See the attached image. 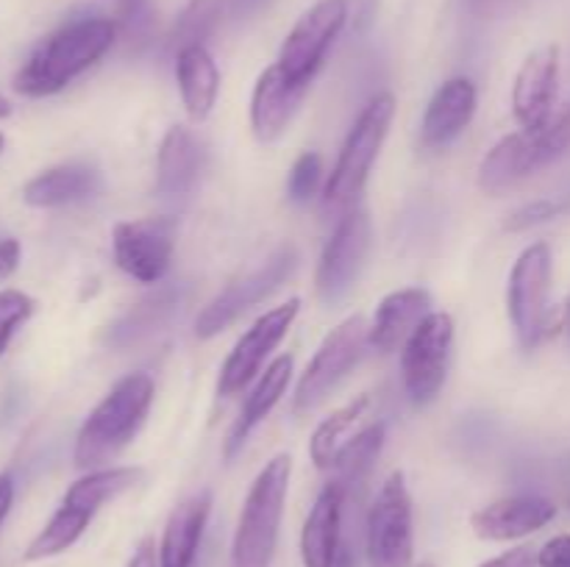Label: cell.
<instances>
[{
    "mask_svg": "<svg viewBox=\"0 0 570 567\" xmlns=\"http://www.w3.org/2000/svg\"><path fill=\"white\" fill-rule=\"evenodd\" d=\"M117 42V22L106 17H87L61 26L37 44L20 72L14 89L26 98H48L61 92L72 78L98 64Z\"/></svg>",
    "mask_w": 570,
    "mask_h": 567,
    "instance_id": "6da1fadb",
    "label": "cell"
},
{
    "mask_svg": "<svg viewBox=\"0 0 570 567\" xmlns=\"http://www.w3.org/2000/svg\"><path fill=\"white\" fill-rule=\"evenodd\" d=\"M150 404H154V378L148 372H131L120 378L78 428L76 448H72V461L78 470H100L115 456H120L142 428Z\"/></svg>",
    "mask_w": 570,
    "mask_h": 567,
    "instance_id": "7a4b0ae2",
    "label": "cell"
},
{
    "mask_svg": "<svg viewBox=\"0 0 570 567\" xmlns=\"http://www.w3.org/2000/svg\"><path fill=\"white\" fill-rule=\"evenodd\" d=\"M293 459L278 454L254 478L232 539V567H271L278 548Z\"/></svg>",
    "mask_w": 570,
    "mask_h": 567,
    "instance_id": "3957f363",
    "label": "cell"
},
{
    "mask_svg": "<svg viewBox=\"0 0 570 567\" xmlns=\"http://www.w3.org/2000/svg\"><path fill=\"white\" fill-rule=\"evenodd\" d=\"M570 150V98L538 131L507 133L488 150L479 165V189L501 195L523 178L554 165Z\"/></svg>",
    "mask_w": 570,
    "mask_h": 567,
    "instance_id": "277c9868",
    "label": "cell"
},
{
    "mask_svg": "<svg viewBox=\"0 0 570 567\" xmlns=\"http://www.w3.org/2000/svg\"><path fill=\"white\" fill-rule=\"evenodd\" d=\"M395 117V98L390 92L376 94L371 103L356 117L354 128L340 148L337 165L328 172L323 183V209L332 215H345L360 200L371 176L373 161L379 159L384 139H387L390 122Z\"/></svg>",
    "mask_w": 570,
    "mask_h": 567,
    "instance_id": "5b68a950",
    "label": "cell"
},
{
    "mask_svg": "<svg viewBox=\"0 0 570 567\" xmlns=\"http://www.w3.org/2000/svg\"><path fill=\"white\" fill-rule=\"evenodd\" d=\"M551 276H554V256L546 242L523 248L512 265L510 281H507V311L523 348H534L557 328H566L562 311L554 315L549 309Z\"/></svg>",
    "mask_w": 570,
    "mask_h": 567,
    "instance_id": "8992f818",
    "label": "cell"
},
{
    "mask_svg": "<svg viewBox=\"0 0 570 567\" xmlns=\"http://www.w3.org/2000/svg\"><path fill=\"white\" fill-rule=\"evenodd\" d=\"M367 567L415 565V531H412V495L404 472H390L379 487L365 520Z\"/></svg>",
    "mask_w": 570,
    "mask_h": 567,
    "instance_id": "52a82bcc",
    "label": "cell"
},
{
    "mask_svg": "<svg viewBox=\"0 0 570 567\" xmlns=\"http://www.w3.org/2000/svg\"><path fill=\"white\" fill-rule=\"evenodd\" d=\"M367 331H371V326L365 322V317L354 315L340 322L337 328H332V334H326L321 348L306 365L304 376L298 378L293 398L295 415H309L312 409H317L328 398V392L360 365L365 350L371 348Z\"/></svg>",
    "mask_w": 570,
    "mask_h": 567,
    "instance_id": "ba28073f",
    "label": "cell"
},
{
    "mask_svg": "<svg viewBox=\"0 0 570 567\" xmlns=\"http://www.w3.org/2000/svg\"><path fill=\"white\" fill-rule=\"evenodd\" d=\"M451 348H454V320L445 311H429L421 326L401 348V376L404 389L415 406L432 404L449 376Z\"/></svg>",
    "mask_w": 570,
    "mask_h": 567,
    "instance_id": "9c48e42d",
    "label": "cell"
},
{
    "mask_svg": "<svg viewBox=\"0 0 570 567\" xmlns=\"http://www.w3.org/2000/svg\"><path fill=\"white\" fill-rule=\"evenodd\" d=\"M295 267H298V248H295V245H282L259 270L248 272V276L228 284L217 298H212L209 304L204 306V311H200L198 320H195V334H198V339H212L220 331H226L237 317H243L245 311L254 309L256 304L271 298V295L293 276Z\"/></svg>",
    "mask_w": 570,
    "mask_h": 567,
    "instance_id": "30bf717a",
    "label": "cell"
},
{
    "mask_svg": "<svg viewBox=\"0 0 570 567\" xmlns=\"http://www.w3.org/2000/svg\"><path fill=\"white\" fill-rule=\"evenodd\" d=\"M348 20V0H317L282 42L276 67L298 87H309L328 48Z\"/></svg>",
    "mask_w": 570,
    "mask_h": 567,
    "instance_id": "8fae6325",
    "label": "cell"
},
{
    "mask_svg": "<svg viewBox=\"0 0 570 567\" xmlns=\"http://www.w3.org/2000/svg\"><path fill=\"white\" fill-rule=\"evenodd\" d=\"M176 231L173 217L117 222L111 231V253L117 267L139 284H159L173 265Z\"/></svg>",
    "mask_w": 570,
    "mask_h": 567,
    "instance_id": "7c38bea8",
    "label": "cell"
},
{
    "mask_svg": "<svg viewBox=\"0 0 570 567\" xmlns=\"http://www.w3.org/2000/svg\"><path fill=\"white\" fill-rule=\"evenodd\" d=\"M371 215H367L365 206L354 203L337 220L326 248H323L321 261H317V295L326 304H334L354 287L356 276L367 259V250H371Z\"/></svg>",
    "mask_w": 570,
    "mask_h": 567,
    "instance_id": "4fadbf2b",
    "label": "cell"
},
{
    "mask_svg": "<svg viewBox=\"0 0 570 567\" xmlns=\"http://www.w3.org/2000/svg\"><path fill=\"white\" fill-rule=\"evenodd\" d=\"M298 311L301 300L289 298L284 306L265 311V315L237 339L232 354L223 361L220 378H217V392H220L223 398H232V395L243 392V389L259 376L262 367H265V359L273 354V348L287 337Z\"/></svg>",
    "mask_w": 570,
    "mask_h": 567,
    "instance_id": "5bb4252c",
    "label": "cell"
},
{
    "mask_svg": "<svg viewBox=\"0 0 570 567\" xmlns=\"http://www.w3.org/2000/svg\"><path fill=\"white\" fill-rule=\"evenodd\" d=\"M557 83H560V48L543 44L532 50L512 83V115L523 131H538L551 120Z\"/></svg>",
    "mask_w": 570,
    "mask_h": 567,
    "instance_id": "9a60e30c",
    "label": "cell"
},
{
    "mask_svg": "<svg viewBox=\"0 0 570 567\" xmlns=\"http://www.w3.org/2000/svg\"><path fill=\"white\" fill-rule=\"evenodd\" d=\"M554 517V500L543 498V495H512V498L493 500V504L473 511L471 526L476 537L490 539V543H510V539H521L540 531Z\"/></svg>",
    "mask_w": 570,
    "mask_h": 567,
    "instance_id": "2e32d148",
    "label": "cell"
},
{
    "mask_svg": "<svg viewBox=\"0 0 570 567\" xmlns=\"http://www.w3.org/2000/svg\"><path fill=\"white\" fill-rule=\"evenodd\" d=\"M476 83L471 78H449L429 100L426 115H423L421 122V142L432 150L454 142L471 126L473 115H476Z\"/></svg>",
    "mask_w": 570,
    "mask_h": 567,
    "instance_id": "e0dca14e",
    "label": "cell"
},
{
    "mask_svg": "<svg viewBox=\"0 0 570 567\" xmlns=\"http://www.w3.org/2000/svg\"><path fill=\"white\" fill-rule=\"evenodd\" d=\"M345 489L328 481L301 528V559L304 567H334L343 550V506Z\"/></svg>",
    "mask_w": 570,
    "mask_h": 567,
    "instance_id": "ac0fdd59",
    "label": "cell"
},
{
    "mask_svg": "<svg viewBox=\"0 0 570 567\" xmlns=\"http://www.w3.org/2000/svg\"><path fill=\"white\" fill-rule=\"evenodd\" d=\"M184 304V289L178 284H165V287H156L154 292H148L145 298H139L126 315L117 317L111 322V328L106 331V345L115 350L134 348V345L145 342V339L156 337L159 331H165L173 322V317L178 315Z\"/></svg>",
    "mask_w": 570,
    "mask_h": 567,
    "instance_id": "d6986e66",
    "label": "cell"
},
{
    "mask_svg": "<svg viewBox=\"0 0 570 567\" xmlns=\"http://www.w3.org/2000/svg\"><path fill=\"white\" fill-rule=\"evenodd\" d=\"M306 87L289 81L276 64L267 67L256 78L254 94H250V128L259 142H276L287 131Z\"/></svg>",
    "mask_w": 570,
    "mask_h": 567,
    "instance_id": "ffe728a7",
    "label": "cell"
},
{
    "mask_svg": "<svg viewBox=\"0 0 570 567\" xmlns=\"http://www.w3.org/2000/svg\"><path fill=\"white\" fill-rule=\"evenodd\" d=\"M429 306H432V295L421 287L395 289L387 298H382V304L376 306V315H373L371 331H367L371 348L379 354H393V350L404 348L410 334L432 311Z\"/></svg>",
    "mask_w": 570,
    "mask_h": 567,
    "instance_id": "44dd1931",
    "label": "cell"
},
{
    "mask_svg": "<svg viewBox=\"0 0 570 567\" xmlns=\"http://www.w3.org/2000/svg\"><path fill=\"white\" fill-rule=\"evenodd\" d=\"M212 515V493H200L184 498L170 511L165 523V534L159 543V567H193L198 556L200 539H204L206 523Z\"/></svg>",
    "mask_w": 570,
    "mask_h": 567,
    "instance_id": "7402d4cb",
    "label": "cell"
},
{
    "mask_svg": "<svg viewBox=\"0 0 570 567\" xmlns=\"http://www.w3.org/2000/svg\"><path fill=\"white\" fill-rule=\"evenodd\" d=\"M104 178L100 170L83 161H67L50 170H42L22 187V200L33 209H56V206H70L78 200H87L100 192Z\"/></svg>",
    "mask_w": 570,
    "mask_h": 567,
    "instance_id": "603a6c76",
    "label": "cell"
},
{
    "mask_svg": "<svg viewBox=\"0 0 570 567\" xmlns=\"http://www.w3.org/2000/svg\"><path fill=\"white\" fill-rule=\"evenodd\" d=\"M204 170V148L184 126L167 128L156 153V192L165 198H181L198 183Z\"/></svg>",
    "mask_w": 570,
    "mask_h": 567,
    "instance_id": "cb8c5ba5",
    "label": "cell"
},
{
    "mask_svg": "<svg viewBox=\"0 0 570 567\" xmlns=\"http://www.w3.org/2000/svg\"><path fill=\"white\" fill-rule=\"evenodd\" d=\"M176 78L184 109L195 122L206 120L220 92V70L204 44H187L176 53Z\"/></svg>",
    "mask_w": 570,
    "mask_h": 567,
    "instance_id": "d4e9b609",
    "label": "cell"
},
{
    "mask_svg": "<svg viewBox=\"0 0 570 567\" xmlns=\"http://www.w3.org/2000/svg\"><path fill=\"white\" fill-rule=\"evenodd\" d=\"M293 356L284 354L278 359H273L271 365L265 367V372L259 376L256 387L250 389V395L245 398L243 409H239L237 422H234L232 434H228V442H226V456L232 459L239 448H243L245 439L250 437L256 426L265 420L267 415L273 411V406L282 400V395L287 392V384L293 378Z\"/></svg>",
    "mask_w": 570,
    "mask_h": 567,
    "instance_id": "484cf974",
    "label": "cell"
},
{
    "mask_svg": "<svg viewBox=\"0 0 570 567\" xmlns=\"http://www.w3.org/2000/svg\"><path fill=\"white\" fill-rule=\"evenodd\" d=\"M384 434H387V428H384V422H373V426L362 428L356 437L345 439L343 448L334 454L332 465H328L326 472H332V478L328 481L337 484V487L345 489V495L351 493V487H356V484H362L367 478V472H371L373 461L379 459V454H382L384 448Z\"/></svg>",
    "mask_w": 570,
    "mask_h": 567,
    "instance_id": "4316f807",
    "label": "cell"
},
{
    "mask_svg": "<svg viewBox=\"0 0 570 567\" xmlns=\"http://www.w3.org/2000/svg\"><path fill=\"white\" fill-rule=\"evenodd\" d=\"M92 517L95 511L61 498L59 509L53 511V517L45 523L42 531H39L37 537L31 539V545L26 548V561H42L50 559V556L65 554L67 548H72V545L81 539V534L87 531Z\"/></svg>",
    "mask_w": 570,
    "mask_h": 567,
    "instance_id": "83f0119b",
    "label": "cell"
},
{
    "mask_svg": "<svg viewBox=\"0 0 570 567\" xmlns=\"http://www.w3.org/2000/svg\"><path fill=\"white\" fill-rule=\"evenodd\" d=\"M139 478H142L139 467H100V470H89L87 476L72 481L70 489L65 493V500L98 515L100 506L131 489Z\"/></svg>",
    "mask_w": 570,
    "mask_h": 567,
    "instance_id": "f1b7e54d",
    "label": "cell"
},
{
    "mask_svg": "<svg viewBox=\"0 0 570 567\" xmlns=\"http://www.w3.org/2000/svg\"><path fill=\"white\" fill-rule=\"evenodd\" d=\"M367 406H371V398H367V395H360V398H354L351 404L334 409L332 415H328L326 420L315 428V434H312V442H309V456H312V461H315L317 470H328L334 454L343 448V442H345V437H348L351 428H354L356 422L365 417Z\"/></svg>",
    "mask_w": 570,
    "mask_h": 567,
    "instance_id": "f546056e",
    "label": "cell"
},
{
    "mask_svg": "<svg viewBox=\"0 0 570 567\" xmlns=\"http://www.w3.org/2000/svg\"><path fill=\"white\" fill-rule=\"evenodd\" d=\"M226 6L228 0H189L187 9L178 14L176 26H173L170 48H176L178 53L187 44H204L215 33L217 22L223 20Z\"/></svg>",
    "mask_w": 570,
    "mask_h": 567,
    "instance_id": "4dcf8cb0",
    "label": "cell"
},
{
    "mask_svg": "<svg viewBox=\"0 0 570 567\" xmlns=\"http://www.w3.org/2000/svg\"><path fill=\"white\" fill-rule=\"evenodd\" d=\"M156 31V11L150 0H122L120 22H117V37L128 42V48H142L150 42Z\"/></svg>",
    "mask_w": 570,
    "mask_h": 567,
    "instance_id": "1f68e13d",
    "label": "cell"
},
{
    "mask_svg": "<svg viewBox=\"0 0 570 567\" xmlns=\"http://www.w3.org/2000/svg\"><path fill=\"white\" fill-rule=\"evenodd\" d=\"M323 183V159L317 153H301L287 178V198L293 203H309Z\"/></svg>",
    "mask_w": 570,
    "mask_h": 567,
    "instance_id": "d6a6232c",
    "label": "cell"
},
{
    "mask_svg": "<svg viewBox=\"0 0 570 567\" xmlns=\"http://www.w3.org/2000/svg\"><path fill=\"white\" fill-rule=\"evenodd\" d=\"M33 315V300L20 289H3L0 292V356L9 350L11 339L20 331L22 322Z\"/></svg>",
    "mask_w": 570,
    "mask_h": 567,
    "instance_id": "836d02e7",
    "label": "cell"
},
{
    "mask_svg": "<svg viewBox=\"0 0 570 567\" xmlns=\"http://www.w3.org/2000/svg\"><path fill=\"white\" fill-rule=\"evenodd\" d=\"M568 209H570L568 200H560V198H538V200H532V203L518 206V209L512 211L510 217H507L504 228H507V231H512V233L529 231V228L543 226V222L557 220V217L566 215Z\"/></svg>",
    "mask_w": 570,
    "mask_h": 567,
    "instance_id": "e575fe53",
    "label": "cell"
},
{
    "mask_svg": "<svg viewBox=\"0 0 570 567\" xmlns=\"http://www.w3.org/2000/svg\"><path fill=\"white\" fill-rule=\"evenodd\" d=\"M540 567H570V534H557L538 550Z\"/></svg>",
    "mask_w": 570,
    "mask_h": 567,
    "instance_id": "d590c367",
    "label": "cell"
},
{
    "mask_svg": "<svg viewBox=\"0 0 570 567\" xmlns=\"http://www.w3.org/2000/svg\"><path fill=\"white\" fill-rule=\"evenodd\" d=\"M22 259V248H20V239H14L11 233L0 231V281L11 278L20 267Z\"/></svg>",
    "mask_w": 570,
    "mask_h": 567,
    "instance_id": "8d00e7d4",
    "label": "cell"
},
{
    "mask_svg": "<svg viewBox=\"0 0 570 567\" xmlns=\"http://www.w3.org/2000/svg\"><path fill=\"white\" fill-rule=\"evenodd\" d=\"M479 567H540L538 550L529 548V545H521V548H512V550H507V554L482 561Z\"/></svg>",
    "mask_w": 570,
    "mask_h": 567,
    "instance_id": "74e56055",
    "label": "cell"
},
{
    "mask_svg": "<svg viewBox=\"0 0 570 567\" xmlns=\"http://www.w3.org/2000/svg\"><path fill=\"white\" fill-rule=\"evenodd\" d=\"M126 567H159V548L150 537H145L142 543L137 545V550L131 554Z\"/></svg>",
    "mask_w": 570,
    "mask_h": 567,
    "instance_id": "f35d334b",
    "label": "cell"
},
{
    "mask_svg": "<svg viewBox=\"0 0 570 567\" xmlns=\"http://www.w3.org/2000/svg\"><path fill=\"white\" fill-rule=\"evenodd\" d=\"M11 504H14V481H11L9 472H0V526L9 517Z\"/></svg>",
    "mask_w": 570,
    "mask_h": 567,
    "instance_id": "ab89813d",
    "label": "cell"
},
{
    "mask_svg": "<svg viewBox=\"0 0 570 567\" xmlns=\"http://www.w3.org/2000/svg\"><path fill=\"white\" fill-rule=\"evenodd\" d=\"M334 567H356V556H354V550L348 548V545H343V550H340Z\"/></svg>",
    "mask_w": 570,
    "mask_h": 567,
    "instance_id": "60d3db41",
    "label": "cell"
},
{
    "mask_svg": "<svg viewBox=\"0 0 570 567\" xmlns=\"http://www.w3.org/2000/svg\"><path fill=\"white\" fill-rule=\"evenodd\" d=\"M6 117H11V103H9V98H3V94H0V120H6Z\"/></svg>",
    "mask_w": 570,
    "mask_h": 567,
    "instance_id": "b9f144b4",
    "label": "cell"
},
{
    "mask_svg": "<svg viewBox=\"0 0 570 567\" xmlns=\"http://www.w3.org/2000/svg\"><path fill=\"white\" fill-rule=\"evenodd\" d=\"M262 3H265V0H239V9H245V11H254V9H259Z\"/></svg>",
    "mask_w": 570,
    "mask_h": 567,
    "instance_id": "7bdbcfd3",
    "label": "cell"
},
{
    "mask_svg": "<svg viewBox=\"0 0 570 567\" xmlns=\"http://www.w3.org/2000/svg\"><path fill=\"white\" fill-rule=\"evenodd\" d=\"M471 6L476 11H488L490 6H495V0H471Z\"/></svg>",
    "mask_w": 570,
    "mask_h": 567,
    "instance_id": "ee69618b",
    "label": "cell"
},
{
    "mask_svg": "<svg viewBox=\"0 0 570 567\" xmlns=\"http://www.w3.org/2000/svg\"><path fill=\"white\" fill-rule=\"evenodd\" d=\"M562 322H566V328H568V334H570V295H568L566 306H562Z\"/></svg>",
    "mask_w": 570,
    "mask_h": 567,
    "instance_id": "f6af8a7d",
    "label": "cell"
},
{
    "mask_svg": "<svg viewBox=\"0 0 570 567\" xmlns=\"http://www.w3.org/2000/svg\"><path fill=\"white\" fill-rule=\"evenodd\" d=\"M412 567H438V565H434V561H415Z\"/></svg>",
    "mask_w": 570,
    "mask_h": 567,
    "instance_id": "bcb514c9",
    "label": "cell"
},
{
    "mask_svg": "<svg viewBox=\"0 0 570 567\" xmlns=\"http://www.w3.org/2000/svg\"><path fill=\"white\" fill-rule=\"evenodd\" d=\"M3 148H6V137H3V133H0V153H3Z\"/></svg>",
    "mask_w": 570,
    "mask_h": 567,
    "instance_id": "7dc6e473",
    "label": "cell"
}]
</instances>
